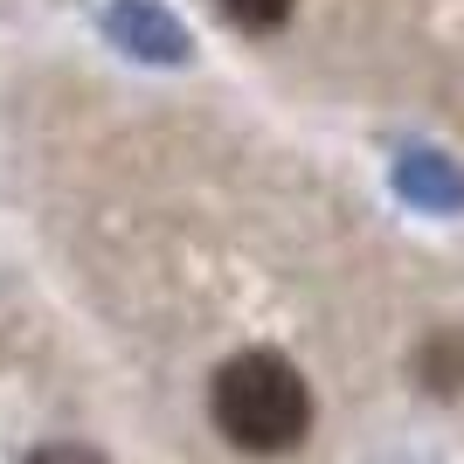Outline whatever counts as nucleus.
Wrapping results in <instances>:
<instances>
[{
	"label": "nucleus",
	"mask_w": 464,
	"mask_h": 464,
	"mask_svg": "<svg viewBox=\"0 0 464 464\" xmlns=\"http://www.w3.org/2000/svg\"><path fill=\"white\" fill-rule=\"evenodd\" d=\"M208 416L236 450L285 458V450L305 444V430H312V388L285 353L250 347V353H236V361H222V374L208 388Z\"/></svg>",
	"instance_id": "obj_1"
},
{
	"label": "nucleus",
	"mask_w": 464,
	"mask_h": 464,
	"mask_svg": "<svg viewBox=\"0 0 464 464\" xmlns=\"http://www.w3.org/2000/svg\"><path fill=\"white\" fill-rule=\"evenodd\" d=\"M104 28H111L118 49H132L139 63H188V28H180L167 7H153V0H111L104 7Z\"/></svg>",
	"instance_id": "obj_2"
},
{
	"label": "nucleus",
	"mask_w": 464,
	"mask_h": 464,
	"mask_svg": "<svg viewBox=\"0 0 464 464\" xmlns=\"http://www.w3.org/2000/svg\"><path fill=\"white\" fill-rule=\"evenodd\" d=\"M395 188H402L409 201H423V208H464V174H458V167H444L437 153H402Z\"/></svg>",
	"instance_id": "obj_3"
},
{
	"label": "nucleus",
	"mask_w": 464,
	"mask_h": 464,
	"mask_svg": "<svg viewBox=\"0 0 464 464\" xmlns=\"http://www.w3.org/2000/svg\"><path fill=\"white\" fill-rule=\"evenodd\" d=\"M416 374H423L430 395H464V333H437L416 353Z\"/></svg>",
	"instance_id": "obj_4"
},
{
	"label": "nucleus",
	"mask_w": 464,
	"mask_h": 464,
	"mask_svg": "<svg viewBox=\"0 0 464 464\" xmlns=\"http://www.w3.org/2000/svg\"><path fill=\"white\" fill-rule=\"evenodd\" d=\"M291 7H298V0H215V14L229 21V28H243V35H271V28H285Z\"/></svg>",
	"instance_id": "obj_5"
},
{
	"label": "nucleus",
	"mask_w": 464,
	"mask_h": 464,
	"mask_svg": "<svg viewBox=\"0 0 464 464\" xmlns=\"http://www.w3.org/2000/svg\"><path fill=\"white\" fill-rule=\"evenodd\" d=\"M28 464H104V458H97L91 444H56V450H35Z\"/></svg>",
	"instance_id": "obj_6"
}]
</instances>
